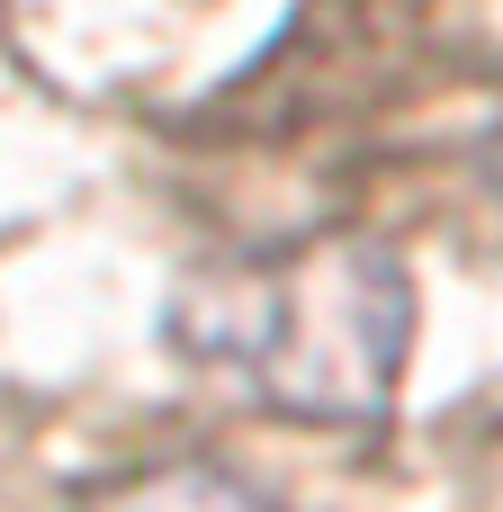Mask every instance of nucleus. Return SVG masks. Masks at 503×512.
I'll return each mask as SVG.
<instances>
[{
    "label": "nucleus",
    "mask_w": 503,
    "mask_h": 512,
    "mask_svg": "<svg viewBox=\"0 0 503 512\" xmlns=\"http://www.w3.org/2000/svg\"><path fill=\"white\" fill-rule=\"evenodd\" d=\"M171 351L252 414L369 432L405 396L414 270L369 225H315L198 261L162 315Z\"/></svg>",
    "instance_id": "f257e3e1"
},
{
    "label": "nucleus",
    "mask_w": 503,
    "mask_h": 512,
    "mask_svg": "<svg viewBox=\"0 0 503 512\" xmlns=\"http://www.w3.org/2000/svg\"><path fill=\"white\" fill-rule=\"evenodd\" d=\"M72 512H297L279 495H261L252 477H234L225 459H144L99 477Z\"/></svg>",
    "instance_id": "f03ea898"
},
{
    "label": "nucleus",
    "mask_w": 503,
    "mask_h": 512,
    "mask_svg": "<svg viewBox=\"0 0 503 512\" xmlns=\"http://www.w3.org/2000/svg\"><path fill=\"white\" fill-rule=\"evenodd\" d=\"M468 162H477V180H486V189L503 198V117L486 126V135H477V153H468Z\"/></svg>",
    "instance_id": "7ed1b4c3"
}]
</instances>
